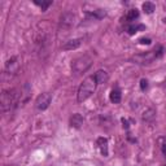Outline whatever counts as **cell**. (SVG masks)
I'll return each instance as SVG.
<instances>
[{
	"label": "cell",
	"mask_w": 166,
	"mask_h": 166,
	"mask_svg": "<svg viewBox=\"0 0 166 166\" xmlns=\"http://www.w3.org/2000/svg\"><path fill=\"white\" fill-rule=\"evenodd\" d=\"M93 77H95V81L97 84H104L108 81V78H109V75H108L105 70H97Z\"/></svg>",
	"instance_id": "10"
},
{
	"label": "cell",
	"mask_w": 166,
	"mask_h": 166,
	"mask_svg": "<svg viewBox=\"0 0 166 166\" xmlns=\"http://www.w3.org/2000/svg\"><path fill=\"white\" fill-rule=\"evenodd\" d=\"M20 100V93L18 90H5L2 93L0 97V105H2V110L7 112L11 110L13 106H16V104Z\"/></svg>",
	"instance_id": "2"
},
{
	"label": "cell",
	"mask_w": 166,
	"mask_h": 166,
	"mask_svg": "<svg viewBox=\"0 0 166 166\" xmlns=\"http://www.w3.org/2000/svg\"><path fill=\"white\" fill-rule=\"evenodd\" d=\"M164 166H166V165H164Z\"/></svg>",
	"instance_id": "22"
},
{
	"label": "cell",
	"mask_w": 166,
	"mask_h": 166,
	"mask_svg": "<svg viewBox=\"0 0 166 166\" xmlns=\"http://www.w3.org/2000/svg\"><path fill=\"white\" fill-rule=\"evenodd\" d=\"M122 125H123V128H126V130H127L128 126H130V125H128V121L125 119V118H122Z\"/></svg>",
	"instance_id": "21"
},
{
	"label": "cell",
	"mask_w": 166,
	"mask_h": 166,
	"mask_svg": "<svg viewBox=\"0 0 166 166\" xmlns=\"http://www.w3.org/2000/svg\"><path fill=\"white\" fill-rule=\"evenodd\" d=\"M34 3L37 4V5H39L40 8H42V11H46L49 5H52V2H38V0H35Z\"/></svg>",
	"instance_id": "16"
},
{
	"label": "cell",
	"mask_w": 166,
	"mask_h": 166,
	"mask_svg": "<svg viewBox=\"0 0 166 166\" xmlns=\"http://www.w3.org/2000/svg\"><path fill=\"white\" fill-rule=\"evenodd\" d=\"M138 17H139V11L138 9H130L127 16H126L127 21H135Z\"/></svg>",
	"instance_id": "15"
},
{
	"label": "cell",
	"mask_w": 166,
	"mask_h": 166,
	"mask_svg": "<svg viewBox=\"0 0 166 166\" xmlns=\"http://www.w3.org/2000/svg\"><path fill=\"white\" fill-rule=\"evenodd\" d=\"M162 55V47H158L157 49L155 48L153 51H148L144 53H138L131 57V61H134L138 65H148L153 60H156L157 57H160Z\"/></svg>",
	"instance_id": "3"
},
{
	"label": "cell",
	"mask_w": 166,
	"mask_h": 166,
	"mask_svg": "<svg viewBox=\"0 0 166 166\" xmlns=\"http://www.w3.org/2000/svg\"><path fill=\"white\" fill-rule=\"evenodd\" d=\"M155 4L153 3H150V2H146V3H143V11L146 12L147 14H152L153 11H155Z\"/></svg>",
	"instance_id": "14"
},
{
	"label": "cell",
	"mask_w": 166,
	"mask_h": 166,
	"mask_svg": "<svg viewBox=\"0 0 166 166\" xmlns=\"http://www.w3.org/2000/svg\"><path fill=\"white\" fill-rule=\"evenodd\" d=\"M96 81H95V77L91 75V77H87L84 81L81 83L78 88V95H77V99L79 103H83L86 101L93 92L96 90Z\"/></svg>",
	"instance_id": "1"
},
{
	"label": "cell",
	"mask_w": 166,
	"mask_h": 166,
	"mask_svg": "<svg viewBox=\"0 0 166 166\" xmlns=\"http://www.w3.org/2000/svg\"><path fill=\"white\" fill-rule=\"evenodd\" d=\"M17 70H18V59L16 56H13L5 62V71L8 74H13V73H16Z\"/></svg>",
	"instance_id": "7"
},
{
	"label": "cell",
	"mask_w": 166,
	"mask_h": 166,
	"mask_svg": "<svg viewBox=\"0 0 166 166\" xmlns=\"http://www.w3.org/2000/svg\"><path fill=\"white\" fill-rule=\"evenodd\" d=\"M91 65H92V57L88 55H83L81 57H78L77 60H74L71 66H73V70L75 73H83V71L87 70Z\"/></svg>",
	"instance_id": "4"
},
{
	"label": "cell",
	"mask_w": 166,
	"mask_h": 166,
	"mask_svg": "<svg viewBox=\"0 0 166 166\" xmlns=\"http://www.w3.org/2000/svg\"><path fill=\"white\" fill-rule=\"evenodd\" d=\"M81 44H82V38H77V39H70L68 42H65L61 48L64 51H73V49L81 47Z\"/></svg>",
	"instance_id": "6"
},
{
	"label": "cell",
	"mask_w": 166,
	"mask_h": 166,
	"mask_svg": "<svg viewBox=\"0 0 166 166\" xmlns=\"http://www.w3.org/2000/svg\"><path fill=\"white\" fill-rule=\"evenodd\" d=\"M139 42H140V44H150L149 38H141V39H139Z\"/></svg>",
	"instance_id": "19"
},
{
	"label": "cell",
	"mask_w": 166,
	"mask_h": 166,
	"mask_svg": "<svg viewBox=\"0 0 166 166\" xmlns=\"http://www.w3.org/2000/svg\"><path fill=\"white\" fill-rule=\"evenodd\" d=\"M155 114H156V112H155L153 109H150V108H148V109L144 110V113H143L141 117H143L144 121L149 122V121H152V119L155 118Z\"/></svg>",
	"instance_id": "13"
},
{
	"label": "cell",
	"mask_w": 166,
	"mask_h": 166,
	"mask_svg": "<svg viewBox=\"0 0 166 166\" xmlns=\"http://www.w3.org/2000/svg\"><path fill=\"white\" fill-rule=\"evenodd\" d=\"M75 22V14L70 13V12H65L61 16V25L65 27H70L73 26Z\"/></svg>",
	"instance_id": "8"
},
{
	"label": "cell",
	"mask_w": 166,
	"mask_h": 166,
	"mask_svg": "<svg viewBox=\"0 0 166 166\" xmlns=\"http://www.w3.org/2000/svg\"><path fill=\"white\" fill-rule=\"evenodd\" d=\"M162 144H161V148H162V153L166 155V138H162Z\"/></svg>",
	"instance_id": "20"
},
{
	"label": "cell",
	"mask_w": 166,
	"mask_h": 166,
	"mask_svg": "<svg viewBox=\"0 0 166 166\" xmlns=\"http://www.w3.org/2000/svg\"><path fill=\"white\" fill-rule=\"evenodd\" d=\"M83 125V117L79 113H75L70 117V126L71 127H75V128H79Z\"/></svg>",
	"instance_id": "9"
},
{
	"label": "cell",
	"mask_w": 166,
	"mask_h": 166,
	"mask_svg": "<svg viewBox=\"0 0 166 166\" xmlns=\"http://www.w3.org/2000/svg\"><path fill=\"white\" fill-rule=\"evenodd\" d=\"M109 99L113 104H118L121 101V91L119 90H112L110 95H109Z\"/></svg>",
	"instance_id": "12"
},
{
	"label": "cell",
	"mask_w": 166,
	"mask_h": 166,
	"mask_svg": "<svg viewBox=\"0 0 166 166\" xmlns=\"http://www.w3.org/2000/svg\"><path fill=\"white\" fill-rule=\"evenodd\" d=\"M140 88H141V91H146L148 88V81L147 79H141L140 81Z\"/></svg>",
	"instance_id": "18"
},
{
	"label": "cell",
	"mask_w": 166,
	"mask_h": 166,
	"mask_svg": "<svg viewBox=\"0 0 166 166\" xmlns=\"http://www.w3.org/2000/svg\"><path fill=\"white\" fill-rule=\"evenodd\" d=\"M97 146L100 148V152L104 156H108V140L105 138H99L97 139Z\"/></svg>",
	"instance_id": "11"
},
{
	"label": "cell",
	"mask_w": 166,
	"mask_h": 166,
	"mask_svg": "<svg viewBox=\"0 0 166 166\" xmlns=\"http://www.w3.org/2000/svg\"><path fill=\"white\" fill-rule=\"evenodd\" d=\"M51 101H52V96L49 95V93L44 92L37 97V100H35V106H37L39 110H46L49 106V104H51Z\"/></svg>",
	"instance_id": "5"
},
{
	"label": "cell",
	"mask_w": 166,
	"mask_h": 166,
	"mask_svg": "<svg viewBox=\"0 0 166 166\" xmlns=\"http://www.w3.org/2000/svg\"><path fill=\"white\" fill-rule=\"evenodd\" d=\"M144 26L143 25H139V26H130L128 27V34L130 35H134L135 33H138V30H143Z\"/></svg>",
	"instance_id": "17"
}]
</instances>
